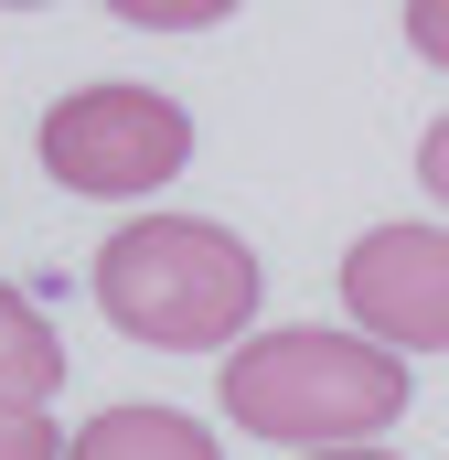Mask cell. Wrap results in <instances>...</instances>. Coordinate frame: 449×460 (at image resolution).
<instances>
[{"label": "cell", "mask_w": 449, "mask_h": 460, "mask_svg": "<svg viewBox=\"0 0 449 460\" xmlns=\"http://www.w3.org/2000/svg\"><path fill=\"white\" fill-rule=\"evenodd\" d=\"M224 418L278 439V450H332V439H385L407 418V353L353 332H246L224 343Z\"/></svg>", "instance_id": "6da1fadb"}, {"label": "cell", "mask_w": 449, "mask_h": 460, "mask_svg": "<svg viewBox=\"0 0 449 460\" xmlns=\"http://www.w3.org/2000/svg\"><path fill=\"white\" fill-rule=\"evenodd\" d=\"M97 311L128 343L224 353L257 322V246L215 215H128L97 246Z\"/></svg>", "instance_id": "7a4b0ae2"}, {"label": "cell", "mask_w": 449, "mask_h": 460, "mask_svg": "<svg viewBox=\"0 0 449 460\" xmlns=\"http://www.w3.org/2000/svg\"><path fill=\"white\" fill-rule=\"evenodd\" d=\"M193 161V108L161 86H75L43 108V172L86 204H139Z\"/></svg>", "instance_id": "3957f363"}, {"label": "cell", "mask_w": 449, "mask_h": 460, "mask_svg": "<svg viewBox=\"0 0 449 460\" xmlns=\"http://www.w3.org/2000/svg\"><path fill=\"white\" fill-rule=\"evenodd\" d=\"M342 311L396 353H449V226H374L342 257Z\"/></svg>", "instance_id": "277c9868"}, {"label": "cell", "mask_w": 449, "mask_h": 460, "mask_svg": "<svg viewBox=\"0 0 449 460\" xmlns=\"http://www.w3.org/2000/svg\"><path fill=\"white\" fill-rule=\"evenodd\" d=\"M65 460H224L215 429L204 418H182V407H108V418H86Z\"/></svg>", "instance_id": "5b68a950"}, {"label": "cell", "mask_w": 449, "mask_h": 460, "mask_svg": "<svg viewBox=\"0 0 449 460\" xmlns=\"http://www.w3.org/2000/svg\"><path fill=\"white\" fill-rule=\"evenodd\" d=\"M54 385H65V343H54V322L0 279V407H54Z\"/></svg>", "instance_id": "8992f818"}, {"label": "cell", "mask_w": 449, "mask_h": 460, "mask_svg": "<svg viewBox=\"0 0 449 460\" xmlns=\"http://www.w3.org/2000/svg\"><path fill=\"white\" fill-rule=\"evenodd\" d=\"M118 22H139V32H215L235 22V0H108Z\"/></svg>", "instance_id": "52a82bcc"}, {"label": "cell", "mask_w": 449, "mask_h": 460, "mask_svg": "<svg viewBox=\"0 0 449 460\" xmlns=\"http://www.w3.org/2000/svg\"><path fill=\"white\" fill-rule=\"evenodd\" d=\"M0 460H65L54 418H43V407H0Z\"/></svg>", "instance_id": "ba28073f"}, {"label": "cell", "mask_w": 449, "mask_h": 460, "mask_svg": "<svg viewBox=\"0 0 449 460\" xmlns=\"http://www.w3.org/2000/svg\"><path fill=\"white\" fill-rule=\"evenodd\" d=\"M407 43H418V54L449 75V0H407Z\"/></svg>", "instance_id": "9c48e42d"}, {"label": "cell", "mask_w": 449, "mask_h": 460, "mask_svg": "<svg viewBox=\"0 0 449 460\" xmlns=\"http://www.w3.org/2000/svg\"><path fill=\"white\" fill-rule=\"evenodd\" d=\"M418 182H428V193H439V204H449V118H439V128H428V139H418Z\"/></svg>", "instance_id": "30bf717a"}, {"label": "cell", "mask_w": 449, "mask_h": 460, "mask_svg": "<svg viewBox=\"0 0 449 460\" xmlns=\"http://www.w3.org/2000/svg\"><path fill=\"white\" fill-rule=\"evenodd\" d=\"M300 460H396V450H374V439H332V450H300Z\"/></svg>", "instance_id": "8fae6325"}, {"label": "cell", "mask_w": 449, "mask_h": 460, "mask_svg": "<svg viewBox=\"0 0 449 460\" xmlns=\"http://www.w3.org/2000/svg\"><path fill=\"white\" fill-rule=\"evenodd\" d=\"M0 11H43V0H0Z\"/></svg>", "instance_id": "7c38bea8"}]
</instances>
